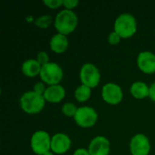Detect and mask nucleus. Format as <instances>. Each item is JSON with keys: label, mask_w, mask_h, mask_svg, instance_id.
<instances>
[{"label": "nucleus", "mask_w": 155, "mask_h": 155, "mask_svg": "<svg viewBox=\"0 0 155 155\" xmlns=\"http://www.w3.org/2000/svg\"><path fill=\"white\" fill-rule=\"evenodd\" d=\"M44 155H54V153L52 151H49V152H47L46 153H45Z\"/></svg>", "instance_id": "nucleus-28"}, {"label": "nucleus", "mask_w": 155, "mask_h": 155, "mask_svg": "<svg viewBox=\"0 0 155 155\" xmlns=\"http://www.w3.org/2000/svg\"><path fill=\"white\" fill-rule=\"evenodd\" d=\"M92 95V89L84 85H78L74 90V98L79 103H85L87 102Z\"/></svg>", "instance_id": "nucleus-17"}, {"label": "nucleus", "mask_w": 155, "mask_h": 155, "mask_svg": "<svg viewBox=\"0 0 155 155\" xmlns=\"http://www.w3.org/2000/svg\"><path fill=\"white\" fill-rule=\"evenodd\" d=\"M130 94L135 99H138V100L145 99V98L149 97L150 85H148L145 82L136 81L131 84Z\"/></svg>", "instance_id": "nucleus-16"}, {"label": "nucleus", "mask_w": 155, "mask_h": 155, "mask_svg": "<svg viewBox=\"0 0 155 155\" xmlns=\"http://www.w3.org/2000/svg\"><path fill=\"white\" fill-rule=\"evenodd\" d=\"M52 136L48 132L44 130L35 131L30 138V147L36 155H44L51 151Z\"/></svg>", "instance_id": "nucleus-6"}, {"label": "nucleus", "mask_w": 155, "mask_h": 155, "mask_svg": "<svg viewBox=\"0 0 155 155\" xmlns=\"http://www.w3.org/2000/svg\"><path fill=\"white\" fill-rule=\"evenodd\" d=\"M88 151L91 155H109L111 143L107 137L97 135L91 140L88 145Z\"/></svg>", "instance_id": "nucleus-12"}, {"label": "nucleus", "mask_w": 155, "mask_h": 155, "mask_svg": "<svg viewBox=\"0 0 155 155\" xmlns=\"http://www.w3.org/2000/svg\"><path fill=\"white\" fill-rule=\"evenodd\" d=\"M46 88H47L46 84H45V83H43L42 81H40V82H36V83L34 84V86H33V91L35 92V93L38 94L44 95V94H45Z\"/></svg>", "instance_id": "nucleus-23"}, {"label": "nucleus", "mask_w": 155, "mask_h": 155, "mask_svg": "<svg viewBox=\"0 0 155 155\" xmlns=\"http://www.w3.org/2000/svg\"><path fill=\"white\" fill-rule=\"evenodd\" d=\"M137 67L141 72L146 74L155 73V54L151 51H143L139 53L136 58Z\"/></svg>", "instance_id": "nucleus-11"}, {"label": "nucleus", "mask_w": 155, "mask_h": 155, "mask_svg": "<svg viewBox=\"0 0 155 155\" xmlns=\"http://www.w3.org/2000/svg\"><path fill=\"white\" fill-rule=\"evenodd\" d=\"M54 18H53V16L51 15L45 14V15H42L38 17H36L34 24L41 29H46L52 24H54Z\"/></svg>", "instance_id": "nucleus-18"}, {"label": "nucleus", "mask_w": 155, "mask_h": 155, "mask_svg": "<svg viewBox=\"0 0 155 155\" xmlns=\"http://www.w3.org/2000/svg\"><path fill=\"white\" fill-rule=\"evenodd\" d=\"M77 110H78V107L74 104H73L71 102L64 103L62 105V108H61L62 114L64 116L68 117V118H72V117L74 118L75 114H76V112H77Z\"/></svg>", "instance_id": "nucleus-19"}, {"label": "nucleus", "mask_w": 155, "mask_h": 155, "mask_svg": "<svg viewBox=\"0 0 155 155\" xmlns=\"http://www.w3.org/2000/svg\"><path fill=\"white\" fill-rule=\"evenodd\" d=\"M129 150L132 155H149L152 150L150 139L144 134H134L131 138Z\"/></svg>", "instance_id": "nucleus-9"}, {"label": "nucleus", "mask_w": 155, "mask_h": 155, "mask_svg": "<svg viewBox=\"0 0 155 155\" xmlns=\"http://www.w3.org/2000/svg\"><path fill=\"white\" fill-rule=\"evenodd\" d=\"M74 120L79 127L91 128L96 124L98 121V114L96 110L92 106H80L78 107Z\"/></svg>", "instance_id": "nucleus-7"}, {"label": "nucleus", "mask_w": 155, "mask_h": 155, "mask_svg": "<svg viewBox=\"0 0 155 155\" xmlns=\"http://www.w3.org/2000/svg\"><path fill=\"white\" fill-rule=\"evenodd\" d=\"M25 19H26V21H27V22H35V19L34 18V16H32V15L27 16Z\"/></svg>", "instance_id": "nucleus-27"}, {"label": "nucleus", "mask_w": 155, "mask_h": 155, "mask_svg": "<svg viewBox=\"0 0 155 155\" xmlns=\"http://www.w3.org/2000/svg\"><path fill=\"white\" fill-rule=\"evenodd\" d=\"M121 40H122V37L116 32H114V31L111 32L108 35V36H107V41H108V43L111 45H118L121 42Z\"/></svg>", "instance_id": "nucleus-22"}, {"label": "nucleus", "mask_w": 155, "mask_h": 155, "mask_svg": "<svg viewBox=\"0 0 155 155\" xmlns=\"http://www.w3.org/2000/svg\"><path fill=\"white\" fill-rule=\"evenodd\" d=\"M79 18L74 11L63 9L54 16V26L57 33L68 35L74 32L78 25Z\"/></svg>", "instance_id": "nucleus-1"}, {"label": "nucleus", "mask_w": 155, "mask_h": 155, "mask_svg": "<svg viewBox=\"0 0 155 155\" xmlns=\"http://www.w3.org/2000/svg\"><path fill=\"white\" fill-rule=\"evenodd\" d=\"M149 98L153 103H155V82H153L150 85V94H149Z\"/></svg>", "instance_id": "nucleus-26"}, {"label": "nucleus", "mask_w": 155, "mask_h": 155, "mask_svg": "<svg viewBox=\"0 0 155 155\" xmlns=\"http://www.w3.org/2000/svg\"><path fill=\"white\" fill-rule=\"evenodd\" d=\"M79 78L82 84L94 89L97 87L101 82V73L94 64L85 63L80 68Z\"/></svg>", "instance_id": "nucleus-5"}, {"label": "nucleus", "mask_w": 155, "mask_h": 155, "mask_svg": "<svg viewBox=\"0 0 155 155\" xmlns=\"http://www.w3.org/2000/svg\"><path fill=\"white\" fill-rule=\"evenodd\" d=\"M46 101L44 95L38 94L33 90L25 92L19 99V105L23 112L27 114H36L41 113L45 106Z\"/></svg>", "instance_id": "nucleus-3"}, {"label": "nucleus", "mask_w": 155, "mask_h": 155, "mask_svg": "<svg viewBox=\"0 0 155 155\" xmlns=\"http://www.w3.org/2000/svg\"><path fill=\"white\" fill-rule=\"evenodd\" d=\"M101 95L107 104L117 105L121 104L124 99V91L119 84L111 82L103 85Z\"/></svg>", "instance_id": "nucleus-8"}, {"label": "nucleus", "mask_w": 155, "mask_h": 155, "mask_svg": "<svg viewBox=\"0 0 155 155\" xmlns=\"http://www.w3.org/2000/svg\"><path fill=\"white\" fill-rule=\"evenodd\" d=\"M43 3L50 9H58L64 5V0H45Z\"/></svg>", "instance_id": "nucleus-20"}, {"label": "nucleus", "mask_w": 155, "mask_h": 155, "mask_svg": "<svg viewBox=\"0 0 155 155\" xmlns=\"http://www.w3.org/2000/svg\"><path fill=\"white\" fill-rule=\"evenodd\" d=\"M137 20L131 13L120 14L114 23V31L116 32L122 39L133 37L137 32Z\"/></svg>", "instance_id": "nucleus-2"}, {"label": "nucleus", "mask_w": 155, "mask_h": 155, "mask_svg": "<svg viewBox=\"0 0 155 155\" xmlns=\"http://www.w3.org/2000/svg\"><path fill=\"white\" fill-rule=\"evenodd\" d=\"M69 46V40L67 35L56 33L54 34L49 42V47L52 52L57 54H61L66 52Z\"/></svg>", "instance_id": "nucleus-14"}, {"label": "nucleus", "mask_w": 155, "mask_h": 155, "mask_svg": "<svg viewBox=\"0 0 155 155\" xmlns=\"http://www.w3.org/2000/svg\"><path fill=\"white\" fill-rule=\"evenodd\" d=\"M65 95H66V91L64 87L61 84L47 86L44 94V97L46 103H50V104H58L62 102L65 98Z\"/></svg>", "instance_id": "nucleus-13"}, {"label": "nucleus", "mask_w": 155, "mask_h": 155, "mask_svg": "<svg viewBox=\"0 0 155 155\" xmlns=\"http://www.w3.org/2000/svg\"><path fill=\"white\" fill-rule=\"evenodd\" d=\"M39 77L47 86L60 84L64 78V70L59 64L50 62L45 65H42Z\"/></svg>", "instance_id": "nucleus-4"}, {"label": "nucleus", "mask_w": 155, "mask_h": 155, "mask_svg": "<svg viewBox=\"0 0 155 155\" xmlns=\"http://www.w3.org/2000/svg\"><path fill=\"white\" fill-rule=\"evenodd\" d=\"M71 146H72V140L66 134L57 133L52 136L51 151L54 154H64L70 150Z\"/></svg>", "instance_id": "nucleus-10"}, {"label": "nucleus", "mask_w": 155, "mask_h": 155, "mask_svg": "<svg viewBox=\"0 0 155 155\" xmlns=\"http://www.w3.org/2000/svg\"><path fill=\"white\" fill-rule=\"evenodd\" d=\"M73 155H91L88 149H85V148H78L76 149Z\"/></svg>", "instance_id": "nucleus-25"}, {"label": "nucleus", "mask_w": 155, "mask_h": 155, "mask_svg": "<svg viewBox=\"0 0 155 155\" xmlns=\"http://www.w3.org/2000/svg\"><path fill=\"white\" fill-rule=\"evenodd\" d=\"M37 62L41 64V65H45L48 63H50L49 60V54L45 52V51H40L37 53L36 54V58Z\"/></svg>", "instance_id": "nucleus-21"}, {"label": "nucleus", "mask_w": 155, "mask_h": 155, "mask_svg": "<svg viewBox=\"0 0 155 155\" xmlns=\"http://www.w3.org/2000/svg\"><path fill=\"white\" fill-rule=\"evenodd\" d=\"M79 1L77 0H64V9L67 10H72L74 11V9H75L78 5H79Z\"/></svg>", "instance_id": "nucleus-24"}, {"label": "nucleus", "mask_w": 155, "mask_h": 155, "mask_svg": "<svg viewBox=\"0 0 155 155\" xmlns=\"http://www.w3.org/2000/svg\"><path fill=\"white\" fill-rule=\"evenodd\" d=\"M42 65L37 62L35 58H29L23 62L21 65V71L26 77H35L40 74Z\"/></svg>", "instance_id": "nucleus-15"}]
</instances>
